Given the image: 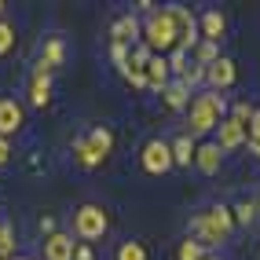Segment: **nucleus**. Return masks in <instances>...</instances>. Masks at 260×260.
<instances>
[{"label":"nucleus","mask_w":260,"mask_h":260,"mask_svg":"<svg viewBox=\"0 0 260 260\" xmlns=\"http://www.w3.org/2000/svg\"><path fill=\"white\" fill-rule=\"evenodd\" d=\"M176 260H205V246H202V242L198 238H183L180 242V249H176Z\"/></svg>","instance_id":"obj_21"},{"label":"nucleus","mask_w":260,"mask_h":260,"mask_svg":"<svg viewBox=\"0 0 260 260\" xmlns=\"http://www.w3.org/2000/svg\"><path fill=\"white\" fill-rule=\"evenodd\" d=\"M249 154H253V158H260V143H249Z\"/></svg>","instance_id":"obj_36"},{"label":"nucleus","mask_w":260,"mask_h":260,"mask_svg":"<svg viewBox=\"0 0 260 260\" xmlns=\"http://www.w3.org/2000/svg\"><path fill=\"white\" fill-rule=\"evenodd\" d=\"M26 125V110H22V103L19 99H11L4 95L0 99V140H11L15 132H19Z\"/></svg>","instance_id":"obj_6"},{"label":"nucleus","mask_w":260,"mask_h":260,"mask_svg":"<svg viewBox=\"0 0 260 260\" xmlns=\"http://www.w3.org/2000/svg\"><path fill=\"white\" fill-rule=\"evenodd\" d=\"M11 48H15V26L0 19V59H4Z\"/></svg>","instance_id":"obj_26"},{"label":"nucleus","mask_w":260,"mask_h":260,"mask_svg":"<svg viewBox=\"0 0 260 260\" xmlns=\"http://www.w3.org/2000/svg\"><path fill=\"white\" fill-rule=\"evenodd\" d=\"M220 158H223V150H220L216 143H202V147H194V165L205 172V176H213V172L220 169Z\"/></svg>","instance_id":"obj_14"},{"label":"nucleus","mask_w":260,"mask_h":260,"mask_svg":"<svg viewBox=\"0 0 260 260\" xmlns=\"http://www.w3.org/2000/svg\"><path fill=\"white\" fill-rule=\"evenodd\" d=\"M74 249H77L74 235L55 231V235H48V238H44V260H74Z\"/></svg>","instance_id":"obj_10"},{"label":"nucleus","mask_w":260,"mask_h":260,"mask_svg":"<svg viewBox=\"0 0 260 260\" xmlns=\"http://www.w3.org/2000/svg\"><path fill=\"white\" fill-rule=\"evenodd\" d=\"M74 260H95V253H92V246H88V242H77V249H74Z\"/></svg>","instance_id":"obj_33"},{"label":"nucleus","mask_w":260,"mask_h":260,"mask_svg":"<svg viewBox=\"0 0 260 260\" xmlns=\"http://www.w3.org/2000/svg\"><path fill=\"white\" fill-rule=\"evenodd\" d=\"M125 81L132 84V88H147V70H136V66H125Z\"/></svg>","instance_id":"obj_29"},{"label":"nucleus","mask_w":260,"mask_h":260,"mask_svg":"<svg viewBox=\"0 0 260 260\" xmlns=\"http://www.w3.org/2000/svg\"><path fill=\"white\" fill-rule=\"evenodd\" d=\"M172 15H176V29H180V51H194L198 44V19L190 15V8L172 4Z\"/></svg>","instance_id":"obj_7"},{"label":"nucleus","mask_w":260,"mask_h":260,"mask_svg":"<svg viewBox=\"0 0 260 260\" xmlns=\"http://www.w3.org/2000/svg\"><path fill=\"white\" fill-rule=\"evenodd\" d=\"M143 161V172H150V176H165V172L172 169V147L165 140H150L140 154Z\"/></svg>","instance_id":"obj_5"},{"label":"nucleus","mask_w":260,"mask_h":260,"mask_svg":"<svg viewBox=\"0 0 260 260\" xmlns=\"http://www.w3.org/2000/svg\"><path fill=\"white\" fill-rule=\"evenodd\" d=\"M41 231H44V238L55 235V220H51V216H41Z\"/></svg>","instance_id":"obj_35"},{"label":"nucleus","mask_w":260,"mask_h":260,"mask_svg":"<svg viewBox=\"0 0 260 260\" xmlns=\"http://www.w3.org/2000/svg\"><path fill=\"white\" fill-rule=\"evenodd\" d=\"M143 48L150 51V55H165V51H176L180 48V29H176V15H172V8H161V11H150L147 15Z\"/></svg>","instance_id":"obj_1"},{"label":"nucleus","mask_w":260,"mask_h":260,"mask_svg":"<svg viewBox=\"0 0 260 260\" xmlns=\"http://www.w3.org/2000/svg\"><path fill=\"white\" fill-rule=\"evenodd\" d=\"M216 59H220V44H213V41L194 44V66H213Z\"/></svg>","instance_id":"obj_20"},{"label":"nucleus","mask_w":260,"mask_h":260,"mask_svg":"<svg viewBox=\"0 0 260 260\" xmlns=\"http://www.w3.org/2000/svg\"><path fill=\"white\" fill-rule=\"evenodd\" d=\"M172 147V165H190V161H194V140H190V136L183 132V136H176V140H172L169 143Z\"/></svg>","instance_id":"obj_17"},{"label":"nucleus","mask_w":260,"mask_h":260,"mask_svg":"<svg viewBox=\"0 0 260 260\" xmlns=\"http://www.w3.org/2000/svg\"><path fill=\"white\" fill-rule=\"evenodd\" d=\"M107 228H110V216H107L103 205H81V209L74 213V235L81 242H88V246L95 238L107 235Z\"/></svg>","instance_id":"obj_4"},{"label":"nucleus","mask_w":260,"mask_h":260,"mask_svg":"<svg viewBox=\"0 0 260 260\" xmlns=\"http://www.w3.org/2000/svg\"><path fill=\"white\" fill-rule=\"evenodd\" d=\"M205 260H220V256H205Z\"/></svg>","instance_id":"obj_37"},{"label":"nucleus","mask_w":260,"mask_h":260,"mask_svg":"<svg viewBox=\"0 0 260 260\" xmlns=\"http://www.w3.org/2000/svg\"><path fill=\"white\" fill-rule=\"evenodd\" d=\"M161 95H165V107H169V110H183V107H187V95H190V92L183 88V81H169Z\"/></svg>","instance_id":"obj_19"},{"label":"nucleus","mask_w":260,"mask_h":260,"mask_svg":"<svg viewBox=\"0 0 260 260\" xmlns=\"http://www.w3.org/2000/svg\"><path fill=\"white\" fill-rule=\"evenodd\" d=\"M8 161H11V143L0 140V165H8Z\"/></svg>","instance_id":"obj_34"},{"label":"nucleus","mask_w":260,"mask_h":260,"mask_svg":"<svg viewBox=\"0 0 260 260\" xmlns=\"http://www.w3.org/2000/svg\"><path fill=\"white\" fill-rule=\"evenodd\" d=\"M256 205H260V202H256Z\"/></svg>","instance_id":"obj_39"},{"label":"nucleus","mask_w":260,"mask_h":260,"mask_svg":"<svg viewBox=\"0 0 260 260\" xmlns=\"http://www.w3.org/2000/svg\"><path fill=\"white\" fill-rule=\"evenodd\" d=\"M74 158H77L81 169H95V165H99V158L92 154V147H88V140H84V136H81V140H74Z\"/></svg>","instance_id":"obj_22"},{"label":"nucleus","mask_w":260,"mask_h":260,"mask_svg":"<svg viewBox=\"0 0 260 260\" xmlns=\"http://www.w3.org/2000/svg\"><path fill=\"white\" fill-rule=\"evenodd\" d=\"M246 143H260V107L253 110L249 125H246Z\"/></svg>","instance_id":"obj_30"},{"label":"nucleus","mask_w":260,"mask_h":260,"mask_svg":"<svg viewBox=\"0 0 260 260\" xmlns=\"http://www.w3.org/2000/svg\"><path fill=\"white\" fill-rule=\"evenodd\" d=\"M235 77H238V70H235V59H228V55H220L213 66H205V81H209V88H213V92H220V88H231V84H235Z\"/></svg>","instance_id":"obj_8"},{"label":"nucleus","mask_w":260,"mask_h":260,"mask_svg":"<svg viewBox=\"0 0 260 260\" xmlns=\"http://www.w3.org/2000/svg\"><path fill=\"white\" fill-rule=\"evenodd\" d=\"M256 213H260V205H256L253 198H242L235 209H231V216H235L238 223H253V220H256Z\"/></svg>","instance_id":"obj_23"},{"label":"nucleus","mask_w":260,"mask_h":260,"mask_svg":"<svg viewBox=\"0 0 260 260\" xmlns=\"http://www.w3.org/2000/svg\"><path fill=\"white\" fill-rule=\"evenodd\" d=\"M143 70H147V88L165 92V84H169V62H165V55H150Z\"/></svg>","instance_id":"obj_12"},{"label":"nucleus","mask_w":260,"mask_h":260,"mask_svg":"<svg viewBox=\"0 0 260 260\" xmlns=\"http://www.w3.org/2000/svg\"><path fill=\"white\" fill-rule=\"evenodd\" d=\"M223 29H228V19H223V11L209 8V11L202 15V41H213V44H220Z\"/></svg>","instance_id":"obj_13"},{"label":"nucleus","mask_w":260,"mask_h":260,"mask_svg":"<svg viewBox=\"0 0 260 260\" xmlns=\"http://www.w3.org/2000/svg\"><path fill=\"white\" fill-rule=\"evenodd\" d=\"M48 99H51L48 74H33V81H29V103H33V107H48Z\"/></svg>","instance_id":"obj_18"},{"label":"nucleus","mask_w":260,"mask_h":260,"mask_svg":"<svg viewBox=\"0 0 260 260\" xmlns=\"http://www.w3.org/2000/svg\"><path fill=\"white\" fill-rule=\"evenodd\" d=\"M0 11H4V0H0Z\"/></svg>","instance_id":"obj_38"},{"label":"nucleus","mask_w":260,"mask_h":260,"mask_svg":"<svg viewBox=\"0 0 260 260\" xmlns=\"http://www.w3.org/2000/svg\"><path fill=\"white\" fill-rule=\"evenodd\" d=\"M15 256V231L8 223H0V260H11Z\"/></svg>","instance_id":"obj_25"},{"label":"nucleus","mask_w":260,"mask_h":260,"mask_svg":"<svg viewBox=\"0 0 260 260\" xmlns=\"http://www.w3.org/2000/svg\"><path fill=\"white\" fill-rule=\"evenodd\" d=\"M84 140H88V147H92V154H95L99 161H103V158H107V154L114 150V132H110L107 125H95L88 136H84Z\"/></svg>","instance_id":"obj_16"},{"label":"nucleus","mask_w":260,"mask_h":260,"mask_svg":"<svg viewBox=\"0 0 260 260\" xmlns=\"http://www.w3.org/2000/svg\"><path fill=\"white\" fill-rule=\"evenodd\" d=\"M165 62H169V74H180V77H183V70H187V51H180V48L169 51Z\"/></svg>","instance_id":"obj_28"},{"label":"nucleus","mask_w":260,"mask_h":260,"mask_svg":"<svg viewBox=\"0 0 260 260\" xmlns=\"http://www.w3.org/2000/svg\"><path fill=\"white\" fill-rule=\"evenodd\" d=\"M231 117H235V121H242V125H249V117H253V107H249L246 99H238V103H235V110H231Z\"/></svg>","instance_id":"obj_31"},{"label":"nucleus","mask_w":260,"mask_h":260,"mask_svg":"<svg viewBox=\"0 0 260 260\" xmlns=\"http://www.w3.org/2000/svg\"><path fill=\"white\" fill-rule=\"evenodd\" d=\"M180 81H183V88L190 92L194 84H202V81H205V66H194V62H190L187 70H183V77H180Z\"/></svg>","instance_id":"obj_27"},{"label":"nucleus","mask_w":260,"mask_h":260,"mask_svg":"<svg viewBox=\"0 0 260 260\" xmlns=\"http://www.w3.org/2000/svg\"><path fill=\"white\" fill-rule=\"evenodd\" d=\"M110 59L125 70V66H128V44H110Z\"/></svg>","instance_id":"obj_32"},{"label":"nucleus","mask_w":260,"mask_h":260,"mask_svg":"<svg viewBox=\"0 0 260 260\" xmlns=\"http://www.w3.org/2000/svg\"><path fill=\"white\" fill-rule=\"evenodd\" d=\"M62 59H66V41L62 37H48L44 41V51H41L37 74H48V70H55V66H62Z\"/></svg>","instance_id":"obj_11"},{"label":"nucleus","mask_w":260,"mask_h":260,"mask_svg":"<svg viewBox=\"0 0 260 260\" xmlns=\"http://www.w3.org/2000/svg\"><path fill=\"white\" fill-rule=\"evenodd\" d=\"M231 228H235L231 209L228 205H213V209H205V213H198L190 220V238H198L202 246H220V242L231 235Z\"/></svg>","instance_id":"obj_2"},{"label":"nucleus","mask_w":260,"mask_h":260,"mask_svg":"<svg viewBox=\"0 0 260 260\" xmlns=\"http://www.w3.org/2000/svg\"><path fill=\"white\" fill-rule=\"evenodd\" d=\"M136 33H140V22H136L132 15H121V19L110 26V41L114 44H136V41H140Z\"/></svg>","instance_id":"obj_15"},{"label":"nucleus","mask_w":260,"mask_h":260,"mask_svg":"<svg viewBox=\"0 0 260 260\" xmlns=\"http://www.w3.org/2000/svg\"><path fill=\"white\" fill-rule=\"evenodd\" d=\"M117 260H147L143 242H121V246H117Z\"/></svg>","instance_id":"obj_24"},{"label":"nucleus","mask_w":260,"mask_h":260,"mask_svg":"<svg viewBox=\"0 0 260 260\" xmlns=\"http://www.w3.org/2000/svg\"><path fill=\"white\" fill-rule=\"evenodd\" d=\"M242 143H246V125L235 117H223L216 125V147L220 150H238Z\"/></svg>","instance_id":"obj_9"},{"label":"nucleus","mask_w":260,"mask_h":260,"mask_svg":"<svg viewBox=\"0 0 260 260\" xmlns=\"http://www.w3.org/2000/svg\"><path fill=\"white\" fill-rule=\"evenodd\" d=\"M220 121H223V99H220V92H205V95H198L194 103H190V114H187L190 132L187 136H209V132H216Z\"/></svg>","instance_id":"obj_3"}]
</instances>
